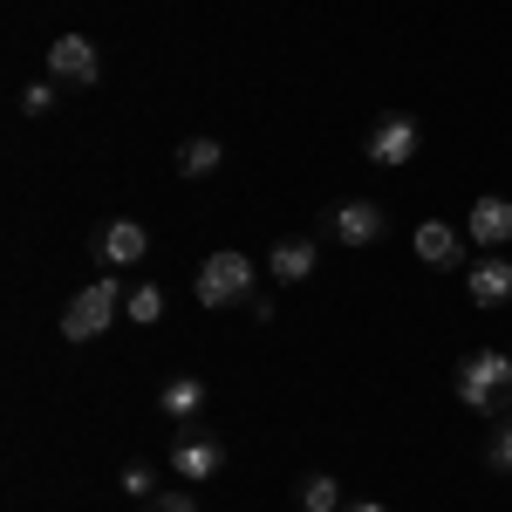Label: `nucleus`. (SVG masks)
Instances as JSON below:
<instances>
[{
  "instance_id": "f257e3e1",
  "label": "nucleus",
  "mask_w": 512,
  "mask_h": 512,
  "mask_svg": "<svg viewBox=\"0 0 512 512\" xmlns=\"http://www.w3.org/2000/svg\"><path fill=\"white\" fill-rule=\"evenodd\" d=\"M458 403L492 410V417H512V355L506 349L465 355V362H458Z\"/></svg>"
},
{
  "instance_id": "f03ea898",
  "label": "nucleus",
  "mask_w": 512,
  "mask_h": 512,
  "mask_svg": "<svg viewBox=\"0 0 512 512\" xmlns=\"http://www.w3.org/2000/svg\"><path fill=\"white\" fill-rule=\"evenodd\" d=\"M192 294H198V308H239V301H253V260L233 253V246L212 253V260L198 267Z\"/></svg>"
},
{
  "instance_id": "7ed1b4c3",
  "label": "nucleus",
  "mask_w": 512,
  "mask_h": 512,
  "mask_svg": "<svg viewBox=\"0 0 512 512\" xmlns=\"http://www.w3.org/2000/svg\"><path fill=\"white\" fill-rule=\"evenodd\" d=\"M123 301H130V294H123L117 280H89L76 301L62 308V335H69V342H96V335H103V328L117 321Z\"/></svg>"
},
{
  "instance_id": "20e7f679",
  "label": "nucleus",
  "mask_w": 512,
  "mask_h": 512,
  "mask_svg": "<svg viewBox=\"0 0 512 512\" xmlns=\"http://www.w3.org/2000/svg\"><path fill=\"white\" fill-rule=\"evenodd\" d=\"M48 76H55V82H96V76H103V55H96V41H89V35L48 41Z\"/></svg>"
},
{
  "instance_id": "39448f33",
  "label": "nucleus",
  "mask_w": 512,
  "mask_h": 512,
  "mask_svg": "<svg viewBox=\"0 0 512 512\" xmlns=\"http://www.w3.org/2000/svg\"><path fill=\"white\" fill-rule=\"evenodd\" d=\"M369 164H383V171H396V164H410V151H417V117H383L369 123Z\"/></svg>"
},
{
  "instance_id": "423d86ee",
  "label": "nucleus",
  "mask_w": 512,
  "mask_h": 512,
  "mask_svg": "<svg viewBox=\"0 0 512 512\" xmlns=\"http://www.w3.org/2000/svg\"><path fill=\"white\" fill-rule=\"evenodd\" d=\"M96 260H110V267H137L144 253H151V233L137 226V219H110V226H96Z\"/></svg>"
},
{
  "instance_id": "0eeeda50",
  "label": "nucleus",
  "mask_w": 512,
  "mask_h": 512,
  "mask_svg": "<svg viewBox=\"0 0 512 512\" xmlns=\"http://www.w3.org/2000/svg\"><path fill=\"white\" fill-rule=\"evenodd\" d=\"M171 472H178V478H219V472H226V444L205 437V431L178 437V444H171Z\"/></svg>"
},
{
  "instance_id": "6e6552de",
  "label": "nucleus",
  "mask_w": 512,
  "mask_h": 512,
  "mask_svg": "<svg viewBox=\"0 0 512 512\" xmlns=\"http://www.w3.org/2000/svg\"><path fill=\"white\" fill-rule=\"evenodd\" d=\"M410 246H417V260H424L431 274H451V267L465 260V239H458V226H444V219H424Z\"/></svg>"
},
{
  "instance_id": "1a4fd4ad",
  "label": "nucleus",
  "mask_w": 512,
  "mask_h": 512,
  "mask_svg": "<svg viewBox=\"0 0 512 512\" xmlns=\"http://www.w3.org/2000/svg\"><path fill=\"white\" fill-rule=\"evenodd\" d=\"M335 239H342V246L383 239V205H376V198H342V205H335Z\"/></svg>"
},
{
  "instance_id": "9d476101",
  "label": "nucleus",
  "mask_w": 512,
  "mask_h": 512,
  "mask_svg": "<svg viewBox=\"0 0 512 512\" xmlns=\"http://www.w3.org/2000/svg\"><path fill=\"white\" fill-rule=\"evenodd\" d=\"M465 233H472L478 246H506V239H512V198L485 192L472 212H465Z\"/></svg>"
},
{
  "instance_id": "9b49d317",
  "label": "nucleus",
  "mask_w": 512,
  "mask_h": 512,
  "mask_svg": "<svg viewBox=\"0 0 512 512\" xmlns=\"http://www.w3.org/2000/svg\"><path fill=\"white\" fill-rule=\"evenodd\" d=\"M472 301L478 308H506L512 301V260H478L472 267Z\"/></svg>"
},
{
  "instance_id": "f8f14e48",
  "label": "nucleus",
  "mask_w": 512,
  "mask_h": 512,
  "mask_svg": "<svg viewBox=\"0 0 512 512\" xmlns=\"http://www.w3.org/2000/svg\"><path fill=\"white\" fill-rule=\"evenodd\" d=\"M158 410L171 417V424H185V417H198L205 410V376H171L158 396Z\"/></svg>"
},
{
  "instance_id": "ddd939ff",
  "label": "nucleus",
  "mask_w": 512,
  "mask_h": 512,
  "mask_svg": "<svg viewBox=\"0 0 512 512\" xmlns=\"http://www.w3.org/2000/svg\"><path fill=\"white\" fill-rule=\"evenodd\" d=\"M315 239H280L274 253H267V267H274V280H308L315 274Z\"/></svg>"
},
{
  "instance_id": "4468645a",
  "label": "nucleus",
  "mask_w": 512,
  "mask_h": 512,
  "mask_svg": "<svg viewBox=\"0 0 512 512\" xmlns=\"http://www.w3.org/2000/svg\"><path fill=\"white\" fill-rule=\"evenodd\" d=\"M219 158H226L219 137H185V144H178V171H185V178H212Z\"/></svg>"
},
{
  "instance_id": "2eb2a0df",
  "label": "nucleus",
  "mask_w": 512,
  "mask_h": 512,
  "mask_svg": "<svg viewBox=\"0 0 512 512\" xmlns=\"http://www.w3.org/2000/svg\"><path fill=\"white\" fill-rule=\"evenodd\" d=\"M294 499H301V512H335L342 506V485H335L328 472H308L301 485H294Z\"/></svg>"
},
{
  "instance_id": "dca6fc26",
  "label": "nucleus",
  "mask_w": 512,
  "mask_h": 512,
  "mask_svg": "<svg viewBox=\"0 0 512 512\" xmlns=\"http://www.w3.org/2000/svg\"><path fill=\"white\" fill-rule=\"evenodd\" d=\"M485 465H492V472H512V417H499V424H492V444H485Z\"/></svg>"
},
{
  "instance_id": "f3484780",
  "label": "nucleus",
  "mask_w": 512,
  "mask_h": 512,
  "mask_svg": "<svg viewBox=\"0 0 512 512\" xmlns=\"http://www.w3.org/2000/svg\"><path fill=\"white\" fill-rule=\"evenodd\" d=\"M123 308H130V321H144V328H151V321L164 315V294H158V287H137V294H130Z\"/></svg>"
},
{
  "instance_id": "a211bd4d",
  "label": "nucleus",
  "mask_w": 512,
  "mask_h": 512,
  "mask_svg": "<svg viewBox=\"0 0 512 512\" xmlns=\"http://www.w3.org/2000/svg\"><path fill=\"white\" fill-rule=\"evenodd\" d=\"M21 110H28V117H48V110H55V82H28V89H21Z\"/></svg>"
},
{
  "instance_id": "6ab92c4d",
  "label": "nucleus",
  "mask_w": 512,
  "mask_h": 512,
  "mask_svg": "<svg viewBox=\"0 0 512 512\" xmlns=\"http://www.w3.org/2000/svg\"><path fill=\"white\" fill-rule=\"evenodd\" d=\"M123 492H130V499H158V492H151V465H123Z\"/></svg>"
},
{
  "instance_id": "aec40b11",
  "label": "nucleus",
  "mask_w": 512,
  "mask_h": 512,
  "mask_svg": "<svg viewBox=\"0 0 512 512\" xmlns=\"http://www.w3.org/2000/svg\"><path fill=\"white\" fill-rule=\"evenodd\" d=\"M151 512H198V499L192 492H158V499H144Z\"/></svg>"
},
{
  "instance_id": "412c9836",
  "label": "nucleus",
  "mask_w": 512,
  "mask_h": 512,
  "mask_svg": "<svg viewBox=\"0 0 512 512\" xmlns=\"http://www.w3.org/2000/svg\"><path fill=\"white\" fill-rule=\"evenodd\" d=\"M349 512H390V506H376V499H362V506H349Z\"/></svg>"
}]
</instances>
